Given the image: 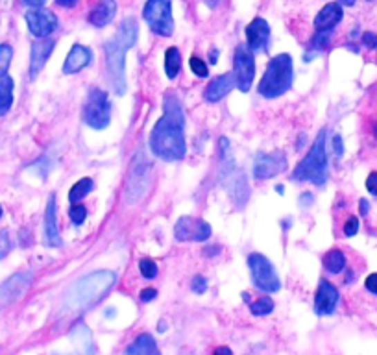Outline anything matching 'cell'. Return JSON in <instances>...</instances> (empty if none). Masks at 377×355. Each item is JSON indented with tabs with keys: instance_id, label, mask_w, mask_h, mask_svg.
<instances>
[{
	"instance_id": "1",
	"label": "cell",
	"mask_w": 377,
	"mask_h": 355,
	"mask_svg": "<svg viewBox=\"0 0 377 355\" xmlns=\"http://www.w3.org/2000/svg\"><path fill=\"white\" fill-rule=\"evenodd\" d=\"M150 148L154 156L163 161H180L185 158V115L174 93L165 95L163 117L156 122L150 134Z\"/></svg>"
},
{
	"instance_id": "2",
	"label": "cell",
	"mask_w": 377,
	"mask_h": 355,
	"mask_svg": "<svg viewBox=\"0 0 377 355\" xmlns=\"http://www.w3.org/2000/svg\"><path fill=\"white\" fill-rule=\"evenodd\" d=\"M139 37V24L134 17L124 19L118 26L117 34L111 39L106 41L104 52H106V71L109 84L117 95L126 93V52L137 43Z\"/></svg>"
},
{
	"instance_id": "3",
	"label": "cell",
	"mask_w": 377,
	"mask_h": 355,
	"mask_svg": "<svg viewBox=\"0 0 377 355\" xmlns=\"http://www.w3.org/2000/svg\"><path fill=\"white\" fill-rule=\"evenodd\" d=\"M117 282V274L111 271L93 272L78 283H74L65 296V305L68 309H87L89 305L96 304Z\"/></svg>"
},
{
	"instance_id": "4",
	"label": "cell",
	"mask_w": 377,
	"mask_h": 355,
	"mask_svg": "<svg viewBox=\"0 0 377 355\" xmlns=\"http://www.w3.org/2000/svg\"><path fill=\"white\" fill-rule=\"evenodd\" d=\"M294 65L288 54H277L268 62L266 71L259 82V95L274 100L279 98L293 87Z\"/></svg>"
},
{
	"instance_id": "5",
	"label": "cell",
	"mask_w": 377,
	"mask_h": 355,
	"mask_svg": "<svg viewBox=\"0 0 377 355\" xmlns=\"http://www.w3.org/2000/svg\"><path fill=\"white\" fill-rule=\"evenodd\" d=\"M327 154H326V128L316 136L309 154L305 156L293 172L294 181H309L313 185L322 187L327 181Z\"/></svg>"
},
{
	"instance_id": "6",
	"label": "cell",
	"mask_w": 377,
	"mask_h": 355,
	"mask_svg": "<svg viewBox=\"0 0 377 355\" xmlns=\"http://www.w3.org/2000/svg\"><path fill=\"white\" fill-rule=\"evenodd\" d=\"M82 120L93 130H106L111 122V102L106 91L91 87L85 98Z\"/></svg>"
},
{
	"instance_id": "7",
	"label": "cell",
	"mask_w": 377,
	"mask_h": 355,
	"mask_svg": "<svg viewBox=\"0 0 377 355\" xmlns=\"http://www.w3.org/2000/svg\"><path fill=\"white\" fill-rule=\"evenodd\" d=\"M248 268L252 274L254 287L259 289L261 293L272 294L282 289V282H279L276 268L263 254L254 252V254L248 255Z\"/></svg>"
},
{
	"instance_id": "8",
	"label": "cell",
	"mask_w": 377,
	"mask_h": 355,
	"mask_svg": "<svg viewBox=\"0 0 377 355\" xmlns=\"http://www.w3.org/2000/svg\"><path fill=\"white\" fill-rule=\"evenodd\" d=\"M142 17L154 34L170 37L174 34L172 2L170 0H148L142 8Z\"/></svg>"
},
{
	"instance_id": "9",
	"label": "cell",
	"mask_w": 377,
	"mask_h": 355,
	"mask_svg": "<svg viewBox=\"0 0 377 355\" xmlns=\"http://www.w3.org/2000/svg\"><path fill=\"white\" fill-rule=\"evenodd\" d=\"M255 78V60L254 52L246 45H239L233 56V80H235L237 89L248 93Z\"/></svg>"
},
{
	"instance_id": "10",
	"label": "cell",
	"mask_w": 377,
	"mask_h": 355,
	"mask_svg": "<svg viewBox=\"0 0 377 355\" xmlns=\"http://www.w3.org/2000/svg\"><path fill=\"white\" fill-rule=\"evenodd\" d=\"M176 241H196L203 243L211 237V226L203 219H192V217H181L174 226Z\"/></svg>"
},
{
	"instance_id": "11",
	"label": "cell",
	"mask_w": 377,
	"mask_h": 355,
	"mask_svg": "<svg viewBox=\"0 0 377 355\" xmlns=\"http://www.w3.org/2000/svg\"><path fill=\"white\" fill-rule=\"evenodd\" d=\"M287 156L282 150H274L270 154H261L255 159L254 176L257 180H270L287 170Z\"/></svg>"
},
{
	"instance_id": "12",
	"label": "cell",
	"mask_w": 377,
	"mask_h": 355,
	"mask_svg": "<svg viewBox=\"0 0 377 355\" xmlns=\"http://www.w3.org/2000/svg\"><path fill=\"white\" fill-rule=\"evenodd\" d=\"M24 19H26V24H28L30 34L37 37V39H46L57 28V17L48 10L35 8V10L26 13Z\"/></svg>"
},
{
	"instance_id": "13",
	"label": "cell",
	"mask_w": 377,
	"mask_h": 355,
	"mask_svg": "<svg viewBox=\"0 0 377 355\" xmlns=\"http://www.w3.org/2000/svg\"><path fill=\"white\" fill-rule=\"evenodd\" d=\"M32 283V272H17L0 285V309L17 302Z\"/></svg>"
},
{
	"instance_id": "14",
	"label": "cell",
	"mask_w": 377,
	"mask_h": 355,
	"mask_svg": "<svg viewBox=\"0 0 377 355\" xmlns=\"http://www.w3.org/2000/svg\"><path fill=\"white\" fill-rule=\"evenodd\" d=\"M246 41H248V48L250 51L257 52H266L268 46H270V26L266 23L265 19H254L252 23L246 26Z\"/></svg>"
},
{
	"instance_id": "15",
	"label": "cell",
	"mask_w": 377,
	"mask_h": 355,
	"mask_svg": "<svg viewBox=\"0 0 377 355\" xmlns=\"http://www.w3.org/2000/svg\"><path fill=\"white\" fill-rule=\"evenodd\" d=\"M338 304V291L331 282L322 277L315 294V313L320 316L333 315Z\"/></svg>"
},
{
	"instance_id": "16",
	"label": "cell",
	"mask_w": 377,
	"mask_h": 355,
	"mask_svg": "<svg viewBox=\"0 0 377 355\" xmlns=\"http://www.w3.org/2000/svg\"><path fill=\"white\" fill-rule=\"evenodd\" d=\"M150 174V161L142 152H137L134 156V161H131L130 174H128V200L136 191H139L142 194L145 192V180Z\"/></svg>"
},
{
	"instance_id": "17",
	"label": "cell",
	"mask_w": 377,
	"mask_h": 355,
	"mask_svg": "<svg viewBox=\"0 0 377 355\" xmlns=\"http://www.w3.org/2000/svg\"><path fill=\"white\" fill-rule=\"evenodd\" d=\"M54 46H56L54 39H39L32 45V51H30V78L35 80L39 76V73L48 62V57L54 52Z\"/></svg>"
},
{
	"instance_id": "18",
	"label": "cell",
	"mask_w": 377,
	"mask_h": 355,
	"mask_svg": "<svg viewBox=\"0 0 377 355\" xmlns=\"http://www.w3.org/2000/svg\"><path fill=\"white\" fill-rule=\"evenodd\" d=\"M45 243L50 248L62 246V237H59V228H57V206L56 197L52 194L48 198L45 211Z\"/></svg>"
},
{
	"instance_id": "19",
	"label": "cell",
	"mask_w": 377,
	"mask_h": 355,
	"mask_svg": "<svg viewBox=\"0 0 377 355\" xmlns=\"http://www.w3.org/2000/svg\"><path fill=\"white\" fill-rule=\"evenodd\" d=\"M91 60H93L91 48L84 45H73L67 54V60L63 63V74H78L89 65Z\"/></svg>"
},
{
	"instance_id": "20",
	"label": "cell",
	"mask_w": 377,
	"mask_h": 355,
	"mask_svg": "<svg viewBox=\"0 0 377 355\" xmlns=\"http://www.w3.org/2000/svg\"><path fill=\"white\" fill-rule=\"evenodd\" d=\"M235 85V80H233V74H220L217 78H213L209 82V85L203 91V98L208 102H219L222 100Z\"/></svg>"
},
{
	"instance_id": "21",
	"label": "cell",
	"mask_w": 377,
	"mask_h": 355,
	"mask_svg": "<svg viewBox=\"0 0 377 355\" xmlns=\"http://www.w3.org/2000/svg\"><path fill=\"white\" fill-rule=\"evenodd\" d=\"M342 6L338 2H329L322 8L318 15L315 17L316 30H333L340 21H342Z\"/></svg>"
},
{
	"instance_id": "22",
	"label": "cell",
	"mask_w": 377,
	"mask_h": 355,
	"mask_svg": "<svg viewBox=\"0 0 377 355\" xmlns=\"http://www.w3.org/2000/svg\"><path fill=\"white\" fill-rule=\"evenodd\" d=\"M124 355H161V352L150 333H141L124 349Z\"/></svg>"
},
{
	"instance_id": "23",
	"label": "cell",
	"mask_w": 377,
	"mask_h": 355,
	"mask_svg": "<svg viewBox=\"0 0 377 355\" xmlns=\"http://www.w3.org/2000/svg\"><path fill=\"white\" fill-rule=\"evenodd\" d=\"M115 13H117V4H115V0H100L95 8H93V12L89 15V23L96 28H102V26H106L113 21L115 17Z\"/></svg>"
},
{
	"instance_id": "24",
	"label": "cell",
	"mask_w": 377,
	"mask_h": 355,
	"mask_svg": "<svg viewBox=\"0 0 377 355\" xmlns=\"http://www.w3.org/2000/svg\"><path fill=\"white\" fill-rule=\"evenodd\" d=\"M13 87H15V84L8 74L4 78H0V117H4L12 109Z\"/></svg>"
},
{
	"instance_id": "25",
	"label": "cell",
	"mask_w": 377,
	"mask_h": 355,
	"mask_svg": "<svg viewBox=\"0 0 377 355\" xmlns=\"http://www.w3.org/2000/svg\"><path fill=\"white\" fill-rule=\"evenodd\" d=\"M324 268L329 274H340L346 268V255L338 248H333L324 255Z\"/></svg>"
},
{
	"instance_id": "26",
	"label": "cell",
	"mask_w": 377,
	"mask_h": 355,
	"mask_svg": "<svg viewBox=\"0 0 377 355\" xmlns=\"http://www.w3.org/2000/svg\"><path fill=\"white\" fill-rule=\"evenodd\" d=\"M181 71V54L176 46H170L165 52V73L170 80H174Z\"/></svg>"
},
{
	"instance_id": "27",
	"label": "cell",
	"mask_w": 377,
	"mask_h": 355,
	"mask_svg": "<svg viewBox=\"0 0 377 355\" xmlns=\"http://www.w3.org/2000/svg\"><path fill=\"white\" fill-rule=\"evenodd\" d=\"M93 189H95V181L91 180V178H82V180H78L73 187H71V191H68V200H71V203L82 202L89 192H93Z\"/></svg>"
},
{
	"instance_id": "28",
	"label": "cell",
	"mask_w": 377,
	"mask_h": 355,
	"mask_svg": "<svg viewBox=\"0 0 377 355\" xmlns=\"http://www.w3.org/2000/svg\"><path fill=\"white\" fill-rule=\"evenodd\" d=\"M331 35H333V30H316L315 35L311 37L307 48H309L311 52H315V54L326 51L327 45L331 43Z\"/></svg>"
},
{
	"instance_id": "29",
	"label": "cell",
	"mask_w": 377,
	"mask_h": 355,
	"mask_svg": "<svg viewBox=\"0 0 377 355\" xmlns=\"http://www.w3.org/2000/svg\"><path fill=\"white\" fill-rule=\"evenodd\" d=\"M250 311L254 316H268L274 311V300L270 296H261L250 304Z\"/></svg>"
},
{
	"instance_id": "30",
	"label": "cell",
	"mask_w": 377,
	"mask_h": 355,
	"mask_svg": "<svg viewBox=\"0 0 377 355\" xmlns=\"http://www.w3.org/2000/svg\"><path fill=\"white\" fill-rule=\"evenodd\" d=\"M13 60V48L8 43L0 45V78H4L8 74V69L12 65Z\"/></svg>"
},
{
	"instance_id": "31",
	"label": "cell",
	"mask_w": 377,
	"mask_h": 355,
	"mask_svg": "<svg viewBox=\"0 0 377 355\" xmlns=\"http://www.w3.org/2000/svg\"><path fill=\"white\" fill-rule=\"evenodd\" d=\"M139 272H141V276L145 280H154V277L158 276V265H156V261L150 260V257H142L139 261Z\"/></svg>"
},
{
	"instance_id": "32",
	"label": "cell",
	"mask_w": 377,
	"mask_h": 355,
	"mask_svg": "<svg viewBox=\"0 0 377 355\" xmlns=\"http://www.w3.org/2000/svg\"><path fill=\"white\" fill-rule=\"evenodd\" d=\"M68 217H71V220H73L74 224L80 226L82 222L85 220V217H87V209H85L84 203H73L71 208H68Z\"/></svg>"
},
{
	"instance_id": "33",
	"label": "cell",
	"mask_w": 377,
	"mask_h": 355,
	"mask_svg": "<svg viewBox=\"0 0 377 355\" xmlns=\"http://www.w3.org/2000/svg\"><path fill=\"white\" fill-rule=\"evenodd\" d=\"M189 65H191V71L196 74L198 78H208V76H209L208 65H205V62H203L202 57L192 56L191 62H189Z\"/></svg>"
},
{
	"instance_id": "34",
	"label": "cell",
	"mask_w": 377,
	"mask_h": 355,
	"mask_svg": "<svg viewBox=\"0 0 377 355\" xmlns=\"http://www.w3.org/2000/svg\"><path fill=\"white\" fill-rule=\"evenodd\" d=\"M344 235L346 237H355L357 231H359V219L357 217H349L346 222H344Z\"/></svg>"
},
{
	"instance_id": "35",
	"label": "cell",
	"mask_w": 377,
	"mask_h": 355,
	"mask_svg": "<svg viewBox=\"0 0 377 355\" xmlns=\"http://www.w3.org/2000/svg\"><path fill=\"white\" fill-rule=\"evenodd\" d=\"M191 291L196 294H203L208 291V280L203 276H194L191 282Z\"/></svg>"
},
{
	"instance_id": "36",
	"label": "cell",
	"mask_w": 377,
	"mask_h": 355,
	"mask_svg": "<svg viewBox=\"0 0 377 355\" xmlns=\"http://www.w3.org/2000/svg\"><path fill=\"white\" fill-rule=\"evenodd\" d=\"M12 248V243H10V237H8V231H0V261L4 260Z\"/></svg>"
},
{
	"instance_id": "37",
	"label": "cell",
	"mask_w": 377,
	"mask_h": 355,
	"mask_svg": "<svg viewBox=\"0 0 377 355\" xmlns=\"http://www.w3.org/2000/svg\"><path fill=\"white\" fill-rule=\"evenodd\" d=\"M365 287L368 293H371L374 296H377V272H374V274H370V276L366 277Z\"/></svg>"
},
{
	"instance_id": "38",
	"label": "cell",
	"mask_w": 377,
	"mask_h": 355,
	"mask_svg": "<svg viewBox=\"0 0 377 355\" xmlns=\"http://www.w3.org/2000/svg\"><path fill=\"white\" fill-rule=\"evenodd\" d=\"M366 189L370 194L377 197V172H371L368 178H366Z\"/></svg>"
},
{
	"instance_id": "39",
	"label": "cell",
	"mask_w": 377,
	"mask_h": 355,
	"mask_svg": "<svg viewBox=\"0 0 377 355\" xmlns=\"http://www.w3.org/2000/svg\"><path fill=\"white\" fill-rule=\"evenodd\" d=\"M156 296H158V291H156L154 287L142 289L141 293H139V298H141V302H152Z\"/></svg>"
},
{
	"instance_id": "40",
	"label": "cell",
	"mask_w": 377,
	"mask_h": 355,
	"mask_svg": "<svg viewBox=\"0 0 377 355\" xmlns=\"http://www.w3.org/2000/svg\"><path fill=\"white\" fill-rule=\"evenodd\" d=\"M362 45L368 46V48H376L377 51V35L371 34V32H366L362 35Z\"/></svg>"
},
{
	"instance_id": "41",
	"label": "cell",
	"mask_w": 377,
	"mask_h": 355,
	"mask_svg": "<svg viewBox=\"0 0 377 355\" xmlns=\"http://www.w3.org/2000/svg\"><path fill=\"white\" fill-rule=\"evenodd\" d=\"M333 148H335V154H337V158H342V154H344L342 137H340V136L333 137Z\"/></svg>"
},
{
	"instance_id": "42",
	"label": "cell",
	"mask_w": 377,
	"mask_h": 355,
	"mask_svg": "<svg viewBox=\"0 0 377 355\" xmlns=\"http://www.w3.org/2000/svg\"><path fill=\"white\" fill-rule=\"evenodd\" d=\"M219 145H220V158H226V154L230 152V139L220 137Z\"/></svg>"
},
{
	"instance_id": "43",
	"label": "cell",
	"mask_w": 377,
	"mask_h": 355,
	"mask_svg": "<svg viewBox=\"0 0 377 355\" xmlns=\"http://www.w3.org/2000/svg\"><path fill=\"white\" fill-rule=\"evenodd\" d=\"M313 202H315V198H313V194H309V192H304V194L300 197V206H302V208H305V203L311 206Z\"/></svg>"
},
{
	"instance_id": "44",
	"label": "cell",
	"mask_w": 377,
	"mask_h": 355,
	"mask_svg": "<svg viewBox=\"0 0 377 355\" xmlns=\"http://www.w3.org/2000/svg\"><path fill=\"white\" fill-rule=\"evenodd\" d=\"M220 254V246H208V248L203 250V255L205 257H213V255Z\"/></svg>"
},
{
	"instance_id": "45",
	"label": "cell",
	"mask_w": 377,
	"mask_h": 355,
	"mask_svg": "<svg viewBox=\"0 0 377 355\" xmlns=\"http://www.w3.org/2000/svg\"><path fill=\"white\" fill-rule=\"evenodd\" d=\"M56 4L62 8H74L78 4V0H56Z\"/></svg>"
},
{
	"instance_id": "46",
	"label": "cell",
	"mask_w": 377,
	"mask_h": 355,
	"mask_svg": "<svg viewBox=\"0 0 377 355\" xmlns=\"http://www.w3.org/2000/svg\"><path fill=\"white\" fill-rule=\"evenodd\" d=\"M45 2L46 0H23V4H26L30 8H41Z\"/></svg>"
},
{
	"instance_id": "47",
	"label": "cell",
	"mask_w": 377,
	"mask_h": 355,
	"mask_svg": "<svg viewBox=\"0 0 377 355\" xmlns=\"http://www.w3.org/2000/svg\"><path fill=\"white\" fill-rule=\"evenodd\" d=\"M213 355H233V352L228 346H219V348L214 349Z\"/></svg>"
},
{
	"instance_id": "48",
	"label": "cell",
	"mask_w": 377,
	"mask_h": 355,
	"mask_svg": "<svg viewBox=\"0 0 377 355\" xmlns=\"http://www.w3.org/2000/svg\"><path fill=\"white\" fill-rule=\"evenodd\" d=\"M217 62H219V48H211V51H209V63Z\"/></svg>"
},
{
	"instance_id": "49",
	"label": "cell",
	"mask_w": 377,
	"mask_h": 355,
	"mask_svg": "<svg viewBox=\"0 0 377 355\" xmlns=\"http://www.w3.org/2000/svg\"><path fill=\"white\" fill-rule=\"evenodd\" d=\"M359 206H360V215H368V211H370V203L366 202L365 198H362V200H360Z\"/></svg>"
},
{
	"instance_id": "50",
	"label": "cell",
	"mask_w": 377,
	"mask_h": 355,
	"mask_svg": "<svg viewBox=\"0 0 377 355\" xmlns=\"http://www.w3.org/2000/svg\"><path fill=\"white\" fill-rule=\"evenodd\" d=\"M335 2H338L340 6H353L357 0H335Z\"/></svg>"
},
{
	"instance_id": "51",
	"label": "cell",
	"mask_w": 377,
	"mask_h": 355,
	"mask_svg": "<svg viewBox=\"0 0 377 355\" xmlns=\"http://www.w3.org/2000/svg\"><path fill=\"white\" fill-rule=\"evenodd\" d=\"M209 8H217L220 4V0H203Z\"/></svg>"
},
{
	"instance_id": "52",
	"label": "cell",
	"mask_w": 377,
	"mask_h": 355,
	"mask_svg": "<svg viewBox=\"0 0 377 355\" xmlns=\"http://www.w3.org/2000/svg\"><path fill=\"white\" fill-rule=\"evenodd\" d=\"M371 131H374V137H376V139H377V120H376V122H374V128H371Z\"/></svg>"
},
{
	"instance_id": "53",
	"label": "cell",
	"mask_w": 377,
	"mask_h": 355,
	"mask_svg": "<svg viewBox=\"0 0 377 355\" xmlns=\"http://www.w3.org/2000/svg\"><path fill=\"white\" fill-rule=\"evenodd\" d=\"M0 217H2V206H0Z\"/></svg>"
}]
</instances>
